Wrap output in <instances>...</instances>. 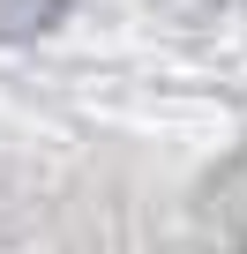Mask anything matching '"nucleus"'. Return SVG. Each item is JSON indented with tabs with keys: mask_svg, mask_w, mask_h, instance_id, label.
Returning <instances> with one entry per match:
<instances>
[{
	"mask_svg": "<svg viewBox=\"0 0 247 254\" xmlns=\"http://www.w3.org/2000/svg\"><path fill=\"white\" fill-rule=\"evenodd\" d=\"M68 23V0H0V45H30Z\"/></svg>",
	"mask_w": 247,
	"mask_h": 254,
	"instance_id": "obj_1",
	"label": "nucleus"
}]
</instances>
